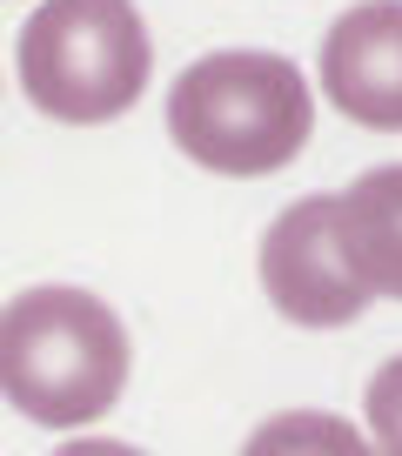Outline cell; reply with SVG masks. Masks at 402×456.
Listing matches in <instances>:
<instances>
[{"instance_id":"1","label":"cell","mask_w":402,"mask_h":456,"mask_svg":"<svg viewBox=\"0 0 402 456\" xmlns=\"http://www.w3.org/2000/svg\"><path fill=\"white\" fill-rule=\"evenodd\" d=\"M168 134L195 168L255 182L275 175L316 134L309 74L269 47H221L181 68L168 87Z\"/></svg>"},{"instance_id":"2","label":"cell","mask_w":402,"mask_h":456,"mask_svg":"<svg viewBox=\"0 0 402 456\" xmlns=\"http://www.w3.org/2000/svg\"><path fill=\"white\" fill-rule=\"evenodd\" d=\"M128 322L68 282L20 289L0 329V383L28 423L87 429L128 389Z\"/></svg>"},{"instance_id":"3","label":"cell","mask_w":402,"mask_h":456,"mask_svg":"<svg viewBox=\"0 0 402 456\" xmlns=\"http://www.w3.org/2000/svg\"><path fill=\"white\" fill-rule=\"evenodd\" d=\"M14 74L47 121L100 128L148 94L155 41L134 0H41L20 20Z\"/></svg>"},{"instance_id":"4","label":"cell","mask_w":402,"mask_h":456,"mask_svg":"<svg viewBox=\"0 0 402 456\" xmlns=\"http://www.w3.org/2000/svg\"><path fill=\"white\" fill-rule=\"evenodd\" d=\"M261 289L275 315L302 329H349L369 309V289L349 275L342 242H335V195H302L261 235Z\"/></svg>"},{"instance_id":"5","label":"cell","mask_w":402,"mask_h":456,"mask_svg":"<svg viewBox=\"0 0 402 456\" xmlns=\"http://www.w3.org/2000/svg\"><path fill=\"white\" fill-rule=\"evenodd\" d=\"M316 81L369 134H402V0H362L322 34Z\"/></svg>"},{"instance_id":"6","label":"cell","mask_w":402,"mask_h":456,"mask_svg":"<svg viewBox=\"0 0 402 456\" xmlns=\"http://www.w3.org/2000/svg\"><path fill=\"white\" fill-rule=\"evenodd\" d=\"M335 242L369 296L402 302V161L356 175L335 195Z\"/></svg>"},{"instance_id":"7","label":"cell","mask_w":402,"mask_h":456,"mask_svg":"<svg viewBox=\"0 0 402 456\" xmlns=\"http://www.w3.org/2000/svg\"><path fill=\"white\" fill-rule=\"evenodd\" d=\"M242 456H382L375 436H362L349 416L329 410H282L269 423H255V436L242 443Z\"/></svg>"},{"instance_id":"8","label":"cell","mask_w":402,"mask_h":456,"mask_svg":"<svg viewBox=\"0 0 402 456\" xmlns=\"http://www.w3.org/2000/svg\"><path fill=\"white\" fill-rule=\"evenodd\" d=\"M362 416H369V436L382 456H402V349L369 376V396H362Z\"/></svg>"},{"instance_id":"9","label":"cell","mask_w":402,"mask_h":456,"mask_svg":"<svg viewBox=\"0 0 402 456\" xmlns=\"http://www.w3.org/2000/svg\"><path fill=\"white\" fill-rule=\"evenodd\" d=\"M54 456H141V450L121 443V436H74V443H60Z\"/></svg>"}]
</instances>
